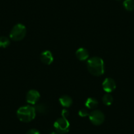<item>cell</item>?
I'll return each instance as SVG.
<instances>
[{
    "label": "cell",
    "mask_w": 134,
    "mask_h": 134,
    "mask_svg": "<svg viewBox=\"0 0 134 134\" xmlns=\"http://www.w3.org/2000/svg\"><path fill=\"white\" fill-rule=\"evenodd\" d=\"M26 134H40V133L36 129H31L28 130Z\"/></svg>",
    "instance_id": "obj_17"
},
{
    "label": "cell",
    "mask_w": 134,
    "mask_h": 134,
    "mask_svg": "<svg viewBox=\"0 0 134 134\" xmlns=\"http://www.w3.org/2000/svg\"><path fill=\"white\" fill-rule=\"evenodd\" d=\"M50 134H59V133H58L57 131H53V132H51Z\"/></svg>",
    "instance_id": "obj_19"
},
{
    "label": "cell",
    "mask_w": 134,
    "mask_h": 134,
    "mask_svg": "<svg viewBox=\"0 0 134 134\" xmlns=\"http://www.w3.org/2000/svg\"><path fill=\"white\" fill-rule=\"evenodd\" d=\"M89 118L93 124L99 126L105 121V115L99 110H93L89 114Z\"/></svg>",
    "instance_id": "obj_5"
},
{
    "label": "cell",
    "mask_w": 134,
    "mask_h": 134,
    "mask_svg": "<svg viewBox=\"0 0 134 134\" xmlns=\"http://www.w3.org/2000/svg\"><path fill=\"white\" fill-rule=\"evenodd\" d=\"M40 95L36 90H31L28 91L26 96V101L30 105H36L39 100Z\"/></svg>",
    "instance_id": "obj_6"
},
{
    "label": "cell",
    "mask_w": 134,
    "mask_h": 134,
    "mask_svg": "<svg viewBox=\"0 0 134 134\" xmlns=\"http://www.w3.org/2000/svg\"><path fill=\"white\" fill-rule=\"evenodd\" d=\"M41 61L44 64L49 65L53 61V55L52 53L49 50L43 51L40 55Z\"/></svg>",
    "instance_id": "obj_8"
},
{
    "label": "cell",
    "mask_w": 134,
    "mask_h": 134,
    "mask_svg": "<svg viewBox=\"0 0 134 134\" xmlns=\"http://www.w3.org/2000/svg\"><path fill=\"white\" fill-rule=\"evenodd\" d=\"M10 45V40L7 37L0 36V47L6 48Z\"/></svg>",
    "instance_id": "obj_15"
},
{
    "label": "cell",
    "mask_w": 134,
    "mask_h": 134,
    "mask_svg": "<svg viewBox=\"0 0 134 134\" xmlns=\"http://www.w3.org/2000/svg\"><path fill=\"white\" fill-rule=\"evenodd\" d=\"M117 1H120V0H117Z\"/></svg>",
    "instance_id": "obj_20"
},
{
    "label": "cell",
    "mask_w": 134,
    "mask_h": 134,
    "mask_svg": "<svg viewBox=\"0 0 134 134\" xmlns=\"http://www.w3.org/2000/svg\"><path fill=\"white\" fill-rule=\"evenodd\" d=\"M103 102L107 106L111 105L113 102V97L109 93L105 94L104 96L103 97Z\"/></svg>",
    "instance_id": "obj_13"
},
{
    "label": "cell",
    "mask_w": 134,
    "mask_h": 134,
    "mask_svg": "<svg viewBox=\"0 0 134 134\" xmlns=\"http://www.w3.org/2000/svg\"><path fill=\"white\" fill-rule=\"evenodd\" d=\"M125 9L131 11L134 9V0H125L123 3Z\"/></svg>",
    "instance_id": "obj_14"
},
{
    "label": "cell",
    "mask_w": 134,
    "mask_h": 134,
    "mask_svg": "<svg viewBox=\"0 0 134 134\" xmlns=\"http://www.w3.org/2000/svg\"><path fill=\"white\" fill-rule=\"evenodd\" d=\"M59 103L64 107H70L72 105V99L69 95H63L59 98Z\"/></svg>",
    "instance_id": "obj_10"
},
{
    "label": "cell",
    "mask_w": 134,
    "mask_h": 134,
    "mask_svg": "<svg viewBox=\"0 0 134 134\" xmlns=\"http://www.w3.org/2000/svg\"><path fill=\"white\" fill-rule=\"evenodd\" d=\"M61 115H62V117H63V118H66L69 115V110H66V109H64V110H62Z\"/></svg>",
    "instance_id": "obj_18"
},
{
    "label": "cell",
    "mask_w": 134,
    "mask_h": 134,
    "mask_svg": "<svg viewBox=\"0 0 134 134\" xmlns=\"http://www.w3.org/2000/svg\"><path fill=\"white\" fill-rule=\"evenodd\" d=\"M102 86L104 91L109 93L114 91L116 87L115 81L111 78H107L103 82Z\"/></svg>",
    "instance_id": "obj_7"
},
{
    "label": "cell",
    "mask_w": 134,
    "mask_h": 134,
    "mask_svg": "<svg viewBox=\"0 0 134 134\" xmlns=\"http://www.w3.org/2000/svg\"><path fill=\"white\" fill-rule=\"evenodd\" d=\"M78 114L81 117H86L87 116H89L90 113H89L88 110L86 109H82L79 110L78 112Z\"/></svg>",
    "instance_id": "obj_16"
},
{
    "label": "cell",
    "mask_w": 134,
    "mask_h": 134,
    "mask_svg": "<svg viewBox=\"0 0 134 134\" xmlns=\"http://www.w3.org/2000/svg\"><path fill=\"white\" fill-rule=\"evenodd\" d=\"M54 127L58 133H66L69 131L70 123L66 118L61 117L55 121L54 123Z\"/></svg>",
    "instance_id": "obj_4"
},
{
    "label": "cell",
    "mask_w": 134,
    "mask_h": 134,
    "mask_svg": "<svg viewBox=\"0 0 134 134\" xmlns=\"http://www.w3.org/2000/svg\"><path fill=\"white\" fill-rule=\"evenodd\" d=\"M34 107L35 109L36 112H38L41 114H45V113H47V107L43 103H36V106Z\"/></svg>",
    "instance_id": "obj_12"
},
{
    "label": "cell",
    "mask_w": 134,
    "mask_h": 134,
    "mask_svg": "<svg viewBox=\"0 0 134 134\" xmlns=\"http://www.w3.org/2000/svg\"><path fill=\"white\" fill-rule=\"evenodd\" d=\"M26 34V28L23 24H17L14 26L9 34L11 39L13 41H20L24 39Z\"/></svg>",
    "instance_id": "obj_3"
},
{
    "label": "cell",
    "mask_w": 134,
    "mask_h": 134,
    "mask_svg": "<svg viewBox=\"0 0 134 134\" xmlns=\"http://www.w3.org/2000/svg\"><path fill=\"white\" fill-rule=\"evenodd\" d=\"M85 105L88 109H95L98 106V101L95 98L90 97L86 100Z\"/></svg>",
    "instance_id": "obj_11"
},
{
    "label": "cell",
    "mask_w": 134,
    "mask_h": 134,
    "mask_svg": "<svg viewBox=\"0 0 134 134\" xmlns=\"http://www.w3.org/2000/svg\"><path fill=\"white\" fill-rule=\"evenodd\" d=\"M16 115L19 120L23 122H30L36 117L34 107L30 105L23 106L19 108L16 112Z\"/></svg>",
    "instance_id": "obj_2"
},
{
    "label": "cell",
    "mask_w": 134,
    "mask_h": 134,
    "mask_svg": "<svg viewBox=\"0 0 134 134\" xmlns=\"http://www.w3.org/2000/svg\"><path fill=\"white\" fill-rule=\"evenodd\" d=\"M76 56L80 60L83 61V60H87L89 58V52L86 49L81 47L76 51Z\"/></svg>",
    "instance_id": "obj_9"
},
{
    "label": "cell",
    "mask_w": 134,
    "mask_h": 134,
    "mask_svg": "<svg viewBox=\"0 0 134 134\" xmlns=\"http://www.w3.org/2000/svg\"><path fill=\"white\" fill-rule=\"evenodd\" d=\"M87 70L90 74L95 76H100L105 72V64L101 58L93 57L87 61Z\"/></svg>",
    "instance_id": "obj_1"
}]
</instances>
